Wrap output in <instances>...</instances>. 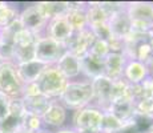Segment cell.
<instances>
[{"label":"cell","instance_id":"1","mask_svg":"<svg viewBox=\"0 0 153 133\" xmlns=\"http://www.w3.org/2000/svg\"><path fill=\"white\" fill-rule=\"evenodd\" d=\"M24 87L16 65L12 61H3L0 64V93L11 100H20L24 94Z\"/></svg>","mask_w":153,"mask_h":133},{"label":"cell","instance_id":"2","mask_svg":"<svg viewBox=\"0 0 153 133\" xmlns=\"http://www.w3.org/2000/svg\"><path fill=\"white\" fill-rule=\"evenodd\" d=\"M39 92L47 97L56 96L65 88V81L57 69H45L36 81Z\"/></svg>","mask_w":153,"mask_h":133},{"label":"cell","instance_id":"3","mask_svg":"<svg viewBox=\"0 0 153 133\" xmlns=\"http://www.w3.org/2000/svg\"><path fill=\"white\" fill-rule=\"evenodd\" d=\"M61 44L49 37H39L35 44V60L40 63L48 64L59 61L61 57Z\"/></svg>","mask_w":153,"mask_h":133},{"label":"cell","instance_id":"4","mask_svg":"<svg viewBox=\"0 0 153 133\" xmlns=\"http://www.w3.org/2000/svg\"><path fill=\"white\" fill-rule=\"evenodd\" d=\"M20 103H22L24 113L33 114V116H39V117H42L44 114V112L51 105L49 97L44 96L42 93L24 94V96L20 99Z\"/></svg>","mask_w":153,"mask_h":133},{"label":"cell","instance_id":"5","mask_svg":"<svg viewBox=\"0 0 153 133\" xmlns=\"http://www.w3.org/2000/svg\"><path fill=\"white\" fill-rule=\"evenodd\" d=\"M16 69L22 82L24 85H28V84H33V82H36L39 80L42 73L47 69V65L37 60H31L17 64Z\"/></svg>","mask_w":153,"mask_h":133},{"label":"cell","instance_id":"6","mask_svg":"<svg viewBox=\"0 0 153 133\" xmlns=\"http://www.w3.org/2000/svg\"><path fill=\"white\" fill-rule=\"evenodd\" d=\"M19 22L22 24L23 29L36 35V32L43 28L45 19L40 13V11L37 10L36 5H31V7H27L19 15Z\"/></svg>","mask_w":153,"mask_h":133},{"label":"cell","instance_id":"7","mask_svg":"<svg viewBox=\"0 0 153 133\" xmlns=\"http://www.w3.org/2000/svg\"><path fill=\"white\" fill-rule=\"evenodd\" d=\"M92 94H93L92 85L81 84L80 92H76L75 84H71V85H65L64 91L61 92V97L65 101V104L68 105H80L84 104V103H88V100L92 99Z\"/></svg>","mask_w":153,"mask_h":133},{"label":"cell","instance_id":"8","mask_svg":"<svg viewBox=\"0 0 153 133\" xmlns=\"http://www.w3.org/2000/svg\"><path fill=\"white\" fill-rule=\"evenodd\" d=\"M71 32H72V24L68 19L63 16L52 19L51 27H49V39L61 44L69 39Z\"/></svg>","mask_w":153,"mask_h":133},{"label":"cell","instance_id":"9","mask_svg":"<svg viewBox=\"0 0 153 133\" xmlns=\"http://www.w3.org/2000/svg\"><path fill=\"white\" fill-rule=\"evenodd\" d=\"M56 69L61 73V76H67V77H72V76L79 75L80 72V63H79L77 57H75L73 55L65 53L57 61V68Z\"/></svg>","mask_w":153,"mask_h":133},{"label":"cell","instance_id":"10","mask_svg":"<svg viewBox=\"0 0 153 133\" xmlns=\"http://www.w3.org/2000/svg\"><path fill=\"white\" fill-rule=\"evenodd\" d=\"M64 120H65V111L56 104L49 105L42 116V121H44L47 125H61Z\"/></svg>","mask_w":153,"mask_h":133},{"label":"cell","instance_id":"11","mask_svg":"<svg viewBox=\"0 0 153 133\" xmlns=\"http://www.w3.org/2000/svg\"><path fill=\"white\" fill-rule=\"evenodd\" d=\"M16 19H19L16 10L5 3L1 8H0V31L5 29L10 24H12Z\"/></svg>","mask_w":153,"mask_h":133},{"label":"cell","instance_id":"12","mask_svg":"<svg viewBox=\"0 0 153 133\" xmlns=\"http://www.w3.org/2000/svg\"><path fill=\"white\" fill-rule=\"evenodd\" d=\"M10 108H11V99L0 93V123L4 121L10 114Z\"/></svg>","mask_w":153,"mask_h":133},{"label":"cell","instance_id":"13","mask_svg":"<svg viewBox=\"0 0 153 133\" xmlns=\"http://www.w3.org/2000/svg\"><path fill=\"white\" fill-rule=\"evenodd\" d=\"M119 133H140V132L136 128V125H128V126H123L119 131Z\"/></svg>","mask_w":153,"mask_h":133},{"label":"cell","instance_id":"14","mask_svg":"<svg viewBox=\"0 0 153 133\" xmlns=\"http://www.w3.org/2000/svg\"><path fill=\"white\" fill-rule=\"evenodd\" d=\"M15 133H32V132H29V131H27V129H24V128H20V129H17Z\"/></svg>","mask_w":153,"mask_h":133},{"label":"cell","instance_id":"15","mask_svg":"<svg viewBox=\"0 0 153 133\" xmlns=\"http://www.w3.org/2000/svg\"><path fill=\"white\" fill-rule=\"evenodd\" d=\"M5 4V3H3V1H0V8H1L3 7V5H4Z\"/></svg>","mask_w":153,"mask_h":133},{"label":"cell","instance_id":"16","mask_svg":"<svg viewBox=\"0 0 153 133\" xmlns=\"http://www.w3.org/2000/svg\"><path fill=\"white\" fill-rule=\"evenodd\" d=\"M59 133H72V132H59Z\"/></svg>","mask_w":153,"mask_h":133},{"label":"cell","instance_id":"17","mask_svg":"<svg viewBox=\"0 0 153 133\" xmlns=\"http://www.w3.org/2000/svg\"><path fill=\"white\" fill-rule=\"evenodd\" d=\"M0 133H7V132H4V131H1V129H0Z\"/></svg>","mask_w":153,"mask_h":133},{"label":"cell","instance_id":"18","mask_svg":"<svg viewBox=\"0 0 153 133\" xmlns=\"http://www.w3.org/2000/svg\"><path fill=\"white\" fill-rule=\"evenodd\" d=\"M1 63H3V61H1V60H0V64H1Z\"/></svg>","mask_w":153,"mask_h":133},{"label":"cell","instance_id":"19","mask_svg":"<svg viewBox=\"0 0 153 133\" xmlns=\"http://www.w3.org/2000/svg\"><path fill=\"white\" fill-rule=\"evenodd\" d=\"M0 40H1V39H0Z\"/></svg>","mask_w":153,"mask_h":133}]
</instances>
